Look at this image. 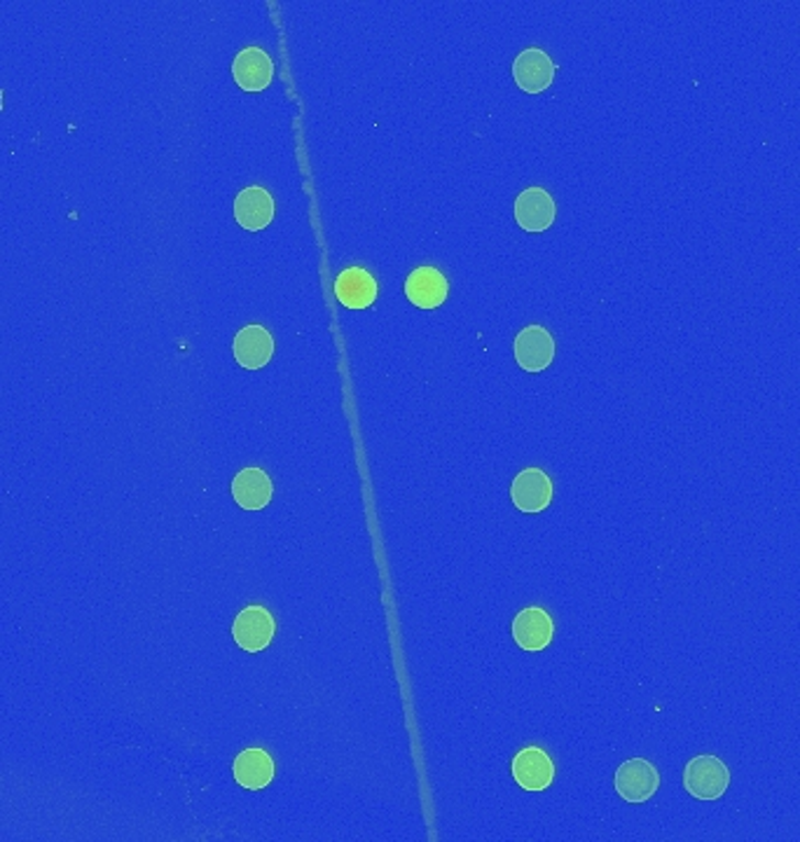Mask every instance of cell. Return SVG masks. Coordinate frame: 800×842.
Wrapping results in <instances>:
<instances>
[{"label": "cell", "mask_w": 800, "mask_h": 842, "mask_svg": "<svg viewBox=\"0 0 800 842\" xmlns=\"http://www.w3.org/2000/svg\"><path fill=\"white\" fill-rule=\"evenodd\" d=\"M731 773L716 756H696L686 765L684 786L698 800H716L729 791Z\"/></svg>", "instance_id": "6da1fadb"}, {"label": "cell", "mask_w": 800, "mask_h": 842, "mask_svg": "<svg viewBox=\"0 0 800 842\" xmlns=\"http://www.w3.org/2000/svg\"><path fill=\"white\" fill-rule=\"evenodd\" d=\"M660 775L656 765L646 758H630L615 773V791L625 802H646L656 796Z\"/></svg>", "instance_id": "7a4b0ae2"}, {"label": "cell", "mask_w": 800, "mask_h": 842, "mask_svg": "<svg viewBox=\"0 0 800 842\" xmlns=\"http://www.w3.org/2000/svg\"><path fill=\"white\" fill-rule=\"evenodd\" d=\"M513 354L522 370L541 373L555 361V340L543 325H526L513 342Z\"/></svg>", "instance_id": "3957f363"}, {"label": "cell", "mask_w": 800, "mask_h": 842, "mask_svg": "<svg viewBox=\"0 0 800 842\" xmlns=\"http://www.w3.org/2000/svg\"><path fill=\"white\" fill-rule=\"evenodd\" d=\"M275 632H277V622L263 607H246L240 616L234 618V625H232L234 642L248 653L265 651L271 644V639H275Z\"/></svg>", "instance_id": "277c9868"}, {"label": "cell", "mask_w": 800, "mask_h": 842, "mask_svg": "<svg viewBox=\"0 0 800 842\" xmlns=\"http://www.w3.org/2000/svg\"><path fill=\"white\" fill-rule=\"evenodd\" d=\"M511 499L513 506L526 516L543 512L553 501V483L541 468H526L513 480Z\"/></svg>", "instance_id": "5b68a950"}, {"label": "cell", "mask_w": 800, "mask_h": 842, "mask_svg": "<svg viewBox=\"0 0 800 842\" xmlns=\"http://www.w3.org/2000/svg\"><path fill=\"white\" fill-rule=\"evenodd\" d=\"M513 779L524 791H545L555 782V763L538 746H526L513 758Z\"/></svg>", "instance_id": "8992f818"}, {"label": "cell", "mask_w": 800, "mask_h": 842, "mask_svg": "<svg viewBox=\"0 0 800 842\" xmlns=\"http://www.w3.org/2000/svg\"><path fill=\"white\" fill-rule=\"evenodd\" d=\"M555 636V622L551 613L541 607L522 609L513 618V639L524 651H543L551 646Z\"/></svg>", "instance_id": "52a82bcc"}, {"label": "cell", "mask_w": 800, "mask_h": 842, "mask_svg": "<svg viewBox=\"0 0 800 842\" xmlns=\"http://www.w3.org/2000/svg\"><path fill=\"white\" fill-rule=\"evenodd\" d=\"M555 201L548 190L526 188L515 199V221L524 232H545L555 223Z\"/></svg>", "instance_id": "ba28073f"}, {"label": "cell", "mask_w": 800, "mask_h": 842, "mask_svg": "<svg viewBox=\"0 0 800 842\" xmlns=\"http://www.w3.org/2000/svg\"><path fill=\"white\" fill-rule=\"evenodd\" d=\"M513 78L520 89L538 95L545 91L555 80V64L553 59L538 47H530L520 52L513 62Z\"/></svg>", "instance_id": "9c48e42d"}, {"label": "cell", "mask_w": 800, "mask_h": 842, "mask_svg": "<svg viewBox=\"0 0 800 842\" xmlns=\"http://www.w3.org/2000/svg\"><path fill=\"white\" fill-rule=\"evenodd\" d=\"M232 354L246 370L265 368L269 358L275 356V337L263 325H246L236 333L232 342Z\"/></svg>", "instance_id": "30bf717a"}, {"label": "cell", "mask_w": 800, "mask_h": 842, "mask_svg": "<svg viewBox=\"0 0 800 842\" xmlns=\"http://www.w3.org/2000/svg\"><path fill=\"white\" fill-rule=\"evenodd\" d=\"M232 76L246 91H263L275 78V64L260 47H246L232 62Z\"/></svg>", "instance_id": "8fae6325"}, {"label": "cell", "mask_w": 800, "mask_h": 842, "mask_svg": "<svg viewBox=\"0 0 800 842\" xmlns=\"http://www.w3.org/2000/svg\"><path fill=\"white\" fill-rule=\"evenodd\" d=\"M234 218L244 230L258 232L275 221V199L258 186L242 190L234 199Z\"/></svg>", "instance_id": "7c38bea8"}, {"label": "cell", "mask_w": 800, "mask_h": 842, "mask_svg": "<svg viewBox=\"0 0 800 842\" xmlns=\"http://www.w3.org/2000/svg\"><path fill=\"white\" fill-rule=\"evenodd\" d=\"M447 279L435 267H416L405 281L410 302L420 309H438L447 300Z\"/></svg>", "instance_id": "4fadbf2b"}, {"label": "cell", "mask_w": 800, "mask_h": 842, "mask_svg": "<svg viewBox=\"0 0 800 842\" xmlns=\"http://www.w3.org/2000/svg\"><path fill=\"white\" fill-rule=\"evenodd\" d=\"M232 775L248 791H260L275 779V761L265 749H246L234 758Z\"/></svg>", "instance_id": "5bb4252c"}, {"label": "cell", "mask_w": 800, "mask_h": 842, "mask_svg": "<svg viewBox=\"0 0 800 842\" xmlns=\"http://www.w3.org/2000/svg\"><path fill=\"white\" fill-rule=\"evenodd\" d=\"M271 494L275 487L263 468H244L232 480V497L244 510H263L269 506Z\"/></svg>", "instance_id": "9a60e30c"}, {"label": "cell", "mask_w": 800, "mask_h": 842, "mask_svg": "<svg viewBox=\"0 0 800 842\" xmlns=\"http://www.w3.org/2000/svg\"><path fill=\"white\" fill-rule=\"evenodd\" d=\"M337 300L349 309H368L377 300V284L370 277V272L352 267L344 269L335 281Z\"/></svg>", "instance_id": "2e32d148"}]
</instances>
